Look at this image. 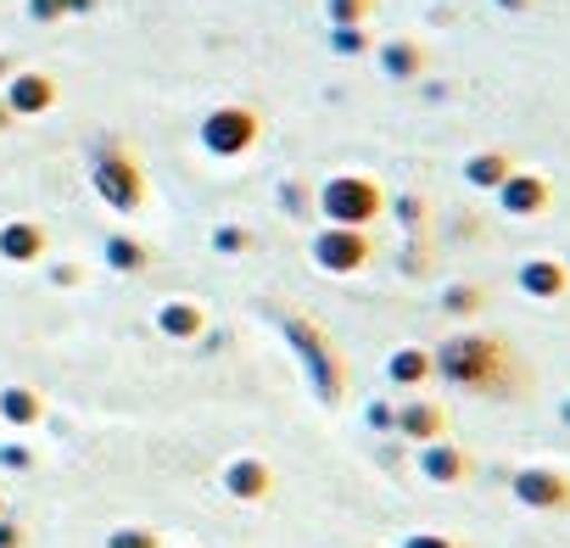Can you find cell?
Instances as JSON below:
<instances>
[{"label": "cell", "instance_id": "25", "mask_svg": "<svg viewBox=\"0 0 570 548\" xmlns=\"http://www.w3.org/2000/svg\"><path fill=\"white\" fill-rule=\"evenodd\" d=\"M7 68H12V62H7V57H0V74H7Z\"/></svg>", "mask_w": 570, "mask_h": 548}, {"label": "cell", "instance_id": "23", "mask_svg": "<svg viewBox=\"0 0 570 548\" xmlns=\"http://www.w3.org/2000/svg\"><path fill=\"white\" fill-rule=\"evenodd\" d=\"M492 7H498V12H531L537 0H492Z\"/></svg>", "mask_w": 570, "mask_h": 548}, {"label": "cell", "instance_id": "5", "mask_svg": "<svg viewBox=\"0 0 570 548\" xmlns=\"http://www.w3.org/2000/svg\"><path fill=\"white\" fill-rule=\"evenodd\" d=\"M96 190L112 202V207H140L146 185H140V168L129 157H101L96 163Z\"/></svg>", "mask_w": 570, "mask_h": 548}, {"label": "cell", "instance_id": "1", "mask_svg": "<svg viewBox=\"0 0 570 548\" xmlns=\"http://www.w3.org/2000/svg\"><path fill=\"white\" fill-rule=\"evenodd\" d=\"M431 364L442 381H453L464 392H498L509 381V353L492 336H453V342H442V353Z\"/></svg>", "mask_w": 570, "mask_h": 548}, {"label": "cell", "instance_id": "15", "mask_svg": "<svg viewBox=\"0 0 570 548\" xmlns=\"http://www.w3.org/2000/svg\"><path fill=\"white\" fill-rule=\"evenodd\" d=\"M436 375V364H431V353H420V348H403L397 359H392V381L397 386H420V381H431Z\"/></svg>", "mask_w": 570, "mask_h": 548}, {"label": "cell", "instance_id": "7", "mask_svg": "<svg viewBox=\"0 0 570 548\" xmlns=\"http://www.w3.org/2000/svg\"><path fill=\"white\" fill-rule=\"evenodd\" d=\"M498 202H503V213H514V218H537L548 202H553V190H548V179L542 174H509L503 185H498Z\"/></svg>", "mask_w": 570, "mask_h": 548}, {"label": "cell", "instance_id": "12", "mask_svg": "<svg viewBox=\"0 0 570 548\" xmlns=\"http://www.w3.org/2000/svg\"><path fill=\"white\" fill-rule=\"evenodd\" d=\"M397 425H403L409 437H420V442H436L448 420H442V409H436V403H409V409L397 414Z\"/></svg>", "mask_w": 570, "mask_h": 548}, {"label": "cell", "instance_id": "13", "mask_svg": "<svg viewBox=\"0 0 570 548\" xmlns=\"http://www.w3.org/2000/svg\"><path fill=\"white\" fill-rule=\"evenodd\" d=\"M464 470H470V459H464L459 448H448V442L425 448V476H431V481H464Z\"/></svg>", "mask_w": 570, "mask_h": 548}, {"label": "cell", "instance_id": "18", "mask_svg": "<svg viewBox=\"0 0 570 548\" xmlns=\"http://www.w3.org/2000/svg\"><path fill=\"white\" fill-rule=\"evenodd\" d=\"M442 309H448V314H475V309H481V292H475V286H453V292L442 297Z\"/></svg>", "mask_w": 570, "mask_h": 548}, {"label": "cell", "instance_id": "21", "mask_svg": "<svg viewBox=\"0 0 570 548\" xmlns=\"http://www.w3.org/2000/svg\"><path fill=\"white\" fill-rule=\"evenodd\" d=\"M336 51H370V35L364 29H336Z\"/></svg>", "mask_w": 570, "mask_h": 548}, {"label": "cell", "instance_id": "4", "mask_svg": "<svg viewBox=\"0 0 570 548\" xmlns=\"http://www.w3.org/2000/svg\"><path fill=\"white\" fill-rule=\"evenodd\" d=\"M514 498L525 509H570V476H559L548 464H525L514 476Z\"/></svg>", "mask_w": 570, "mask_h": 548}, {"label": "cell", "instance_id": "22", "mask_svg": "<svg viewBox=\"0 0 570 548\" xmlns=\"http://www.w3.org/2000/svg\"><path fill=\"white\" fill-rule=\"evenodd\" d=\"M112 263H124V268H140L146 257H140V246H124V241H112Z\"/></svg>", "mask_w": 570, "mask_h": 548}, {"label": "cell", "instance_id": "17", "mask_svg": "<svg viewBox=\"0 0 570 548\" xmlns=\"http://www.w3.org/2000/svg\"><path fill=\"white\" fill-rule=\"evenodd\" d=\"M370 12H375V0H331V23L336 29H364Z\"/></svg>", "mask_w": 570, "mask_h": 548}, {"label": "cell", "instance_id": "16", "mask_svg": "<svg viewBox=\"0 0 570 548\" xmlns=\"http://www.w3.org/2000/svg\"><path fill=\"white\" fill-rule=\"evenodd\" d=\"M96 0H29V18L40 23H57V18H73V12H90Z\"/></svg>", "mask_w": 570, "mask_h": 548}, {"label": "cell", "instance_id": "14", "mask_svg": "<svg viewBox=\"0 0 570 548\" xmlns=\"http://www.w3.org/2000/svg\"><path fill=\"white\" fill-rule=\"evenodd\" d=\"M0 252H7L12 263H29V257H40V252H46V235H40L35 224H12L7 235H0Z\"/></svg>", "mask_w": 570, "mask_h": 548}, {"label": "cell", "instance_id": "10", "mask_svg": "<svg viewBox=\"0 0 570 548\" xmlns=\"http://www.w3.org/2000/svg\"><path fill=\"white\" fill-rule=\"evenodd\" d=\"M425 46H414V40H392V46H381V68L392 74V79H420L425 74Z\"/></svg>", "mask_w": 570, "mask_h": 548}, {"label": "cell", "instance_id": "9", "mask_svg": "<svg viewBox=\"0 0 570 548\" xmlns=\"http://www.w3.org/2000/svg\"><path fill=\"white\" fill-rule=\"evenodd\" d=\"M51 101H57V85H51L46 74H18V79H12V96H7L12 112H46Z\"/></svg>", "mask_w": 570, "mask_h": 548}, {"label": "cell", "instance_id": "8", "mask_svg": "<svg viewBox=\"0 0 570 548\" xmlns=\"http://www.w3.org/2000/svg\"><path fill=\"white\" fill-rule=\"evenodd\" d=\"M314 252H320V263L336 268V274H353V268L370 263V241H364L358 229H331V235H320Z\"/></svg>", "mask_w": 570, "mask_h": 548}, {"label": "cell", "instance_id": "6", "mask_svg": "<svg viewBox=\"0 0 570 548\" xmlns=\"http://www.w3.org/2000/svg\"><path fill=\"white\" fill-rule=\"evenodd\" d=\"M520 292L525 297H537V303H559L564 292H570V268L559 263V257H531V263H520Z\"/></svg>", "mask_w": 570, "mask_h": 548}, {"label": "cell", "instance_id": "19", "mask_svg": "<svg viewBox=\"0 0 570 548\" xmlns=\"http://www.w3.org/2000/svg\"><path fill=\"white\" fill-rule=\"evenodd\" d=\"M196 325H202L196 309H168L163 314V331H174V336H196Z\"/></svg>", "mask_w": 570, "mask_h": 548}, {"label": "cell", "instance_id": "24", "mask_svg": "<svg viewBox=\"0 0 570 548\" xmlns=\"http://www.w3.org/2000/svg\"><path fill=\"white\" fill-rule=\"evenodd\" d=\"M409 548H453V542H442V537H414Z\"/></svg>", "mask_w": 570, "mask_h": 548}, {"label": "cell", "instance_id": "11", "mask_svg": "<svg viewBox=\"0 0 570 548\" xmlns=\"http://www.w3.org/2000/svg\"><path fill=\"white\" fill-rule=\"evenodd\" d=\"M509 174H514L509 151H475V157L464 163V179H470L475 190H498V185H503Z\"/></svg>", "mask_w": 570, "mask_h": 548}, {"label": "cell", "instance_id": "2", "mask_svg": "<svg viewBox=\"0 0 570 548\" xmlns=\"http://www.w3.org/2000/svg\"><path fill=\"white\" fill-rule=\"evenodd\" d=\"M325 213L342 224V229H358L381 213V185L375 179H331L325 185Z\"/></svg>", "mask_w": 570, "mask_h": 548}, {"label": "cell", "instance_id": "20", "mask_svg": "<svg viewBox=\"0 0 570 548\" xmlns=\"http://www.w3.org/2000/svg\"><path fill=\"white\" fill-rule=\"evenodd\" d=\"M7 414H12V420H35V414H40V403H35L29 392H12V398H7Z\"/></svg>", "mask_w": 570, "mask_h": 548}, {"label": "cell", "instance_id": "3", "mask_svg": "<svg viewBox=\"0 0 570 548\" xmlns=\"http://www.w3.org/2000/svg\"><path fill=\"white\" fill-rule=\"evenodd\" d=\"M202 135H207V146H213L218 157H240V151L263 135V124H257V112H246V107H218Z\"/></svg>", "mask_w": 570, "mask_h": 548}]
</instances>
